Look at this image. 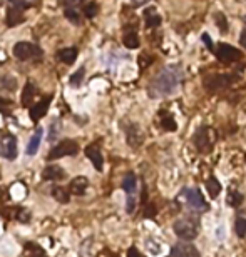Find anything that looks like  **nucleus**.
Here are the masks:
<instances>
[{
    "instance_id": "obj_7",
    "label": "nucleus",
    "mask_w": 246,
    "mask_h": 257,
    "mask_svg": "<svg viewBox=\"0 0 246 257\" xmlns=\"http://www.w3.org/2000/svg\"><path fill=\"white\" fill-rule=\"evenodd\" d=\"M14 55L18 60H29V59H37L42 55V50H40L37 45L30 44V42H17L14 45Z\"/></svg>"
},
{
    "instance_id": "obj_9",
    "label": "nucleus",
    "mask_w": 246,
    "mask_h": 257,
    "mask_svg": "<svg viewBox=\"0 0 246 257\" xmlns=\"http://www.w3.org/2000/svg\"><path fill=\"white\" fill-rule=\"evenodd\" d=\"M210 127H199L196 130L194 137H193V142H194L196 149L199 152H210L213 149V139L210 137Z\"/></svg>"
},
{
    "instance_id": "obj_37",
    "label": "nucleus",
    "mask_w": 246,
    "mask_h": 257,
    "mask_svg": "<svg viewBox=\"0 0 246 257\" xmlns=\"http://www.w3.org/2000/svg\"><path fill=\"white\" fill-rule=\"evenodd\" d=\"M127 257H144V256H142L136 247H131L129 251H127Z\"/></svg>"
},
{
    "instance_id": "obj_25",
    "label": "nucleus",
    "mask_w": 246,
    "mask_h": 257,
    "mask_svg": "<svg viewBox=\"0 0 246 257\" xmlns=\"http://www.w3.org/2000/svg\"><path fill=\"white\" fill-rule=\"evenodd\" d=\"M123 44L126 45L127 48H131V50H134V48L139 47V35L136 32H126L123 35Z\"/></svg>"
},
{
    "instance_id": "obj_10",
    "label": "nucleus",
    "mask_w": 246,
    "mask_h": 257,
    "mask_svg": "<svg viewBox=\"0 0 246 257\" xmlns=\"http://www.w3.org/2000/svg\"><path fill=\"white\" fill-rule=\"evenodd\" d=\"M171 257H201V254H199V251L193 244L179 242V244L173 245Z\"/></svg>"
},
{
    "instance_id": "obj_3",
    "label": "nucleus",
    "mask_w": 246,
    "mask_h": 257,
    "mask_svg": "<svg viewBox=\"0 0 246 257\" xmlns=\"http://www.w3.org/2000/svg\"><path fill=\"white\" fill-rule=\"evenodd\" d=\"M238 80H240V77L236 74H213L204 79V87L210 92H218V90L228 89L229 85H233Z\"/></svg>"
},
{
    "instance_id": "obj_12",
    "label": "nucleus",
    "mask_w": 246,
    "mask_h": 257,
    "mask_svg": "<svg viewBox=\"0 0 246 257\" xmlns=\"http://www.w3.org/2000/svg\"><path fill=\"white\" fill-rule=\"evenodd\" d=\"M24 22V14H22V9L17 5H9L5 14V25L7 27H17L18 24Z\"/></svg>"
},
{
    "instance_id": "obj_36",
    "label": "nucleus",
    "mask_w": 246,
    "mask_h": 257,
    "mask_svg": "<svg viewBox=\"0 0 246 257\" xmlns=\"http://www.w3.org/2000/svg\"><path fill=\"white\" fill-rule=\"evenodd\" d=\"M15 219H18V221L24 224V222H29L30 219V212L25 209H17V212H15Z\"/></svg>"
},
{
    "instance_id": "obj_42",
    "label": "nucleus",
    "mask_w": 246,
    "mask_h": 257,
    "mask_svg": "<svg viewBox=\"0 0 246 257\" xmlns=\"http://www.w3.org/2000/svg\"><path fill=\"white\" fill-rule=\"evenodd\" d=\"M245 24H246V17H245Z\"/></svg>"
},
{
    "instance_id": "obj_8",
    "label": "nucleus",
    "mask_w": 246,
    "mask_h": 257,
    "mask_svg": "<svg viewBox=\"0 0 246 257\" xmlns=\"http://www.w3.org/2000/svg\"><path fill=\"white\" fill-rule=\"evenodd\" d=\"M181 195L186 199V204L193 210H208L210 209V206L206 204V200H204V197L198 189H184V191L181 192Z\"/></svg>"
},
{
    "instance_id": "obj_16",
    "label": "nucleus",
    "mask_w": 246,
    "mask_h": 257,
    "mask_svg": "<svg viewBox=\"0 0 246 257\" xmlns=\"http://www.w3.org/2000/svg\"><path fill=\"white\" fill-rule=\"evenodd\" d=\"M77 54H79V50L75 47L62 48V50L57 52V60L62 64H66V65H72V64L75 62V59H77Z\"/></svg>"
},
{
    "instance_id": "obj_29",
    "label": "nucleus",
    "mask_w": 246,
    "mask_h": 257,
    "mask_svg": "<svg viewBox=\"0 0 246 257\" xmlns=\"http://www.w3.org/2000/svg\"><path fill=\"white\" fill-rule=\"evenodd\" d=\"M82 12H84V15L87 18H94L97 15V12H99V5H97L96 2H89V3H86V5H84Z\"/></svg>"
},
{
    "instance_id": "obj_33",
    "label": "nucleus",
    "mask_w": 246,
    "mask_h": 257,
    "mask_svg": "<svg viewBox=\"0 0 246 257\" xmlns=\"http://www.w3.org/2000/svg\"><path fill=\"white\" fill-rule=\"evenodd\" d=\"M234 230H236L238 237H245L246 236V219L245 217H238L234 222Z\"/></svg>"
},
{
    "instance_id": "obj_38",
    "label": "nucleus",
    "mask_w": 246,
    "mask_h": 257,
    "mask_svg": "<svg viewBox=\"0 0 246 257\" xmlns=\"http://www.w3.org/2000/svg\"><path fill=\"white\" fill-rule=\"evenodd\" d=\"M201 39H203V42L208 45V48H211V50H213V42H211L210 35H208V33H203V35H201Z\"/></svg>"
},
{
    "instance_id": "obj_39",
    "label": "nucleus",
    "mask_w": 246,
    "mask_h": 257,
    "mask_svg": "<svg viewBox=\"0 0 246 257\" xmlns=\"http://www.w3.org/2000/svg\"><path fill=\"white\" fill-rule=\"evenodd\" d=\"M10 105V102L7 99H3V97H0V112H5V109Z\"/></svg>"
},
{
    "instance_id": "obj_24",
    "label": "nucleus",
    "mask_w": 246,
    "mask_h": 257,
    "mask_svg": "<svg viewBox=\"0 0 246 257\" xmlns=\"http://www.w3.org/2000/svg\"><path fill=\"white\" fill-rule=\"evenodd\" d=\"M136 186H138V179H136V176L132 172H127L123 179V189L131 195V194H134Z\"/></svg>"
},
{
    "instance_id": "obj_6",
    "label": "nucleus",
    "mask_w": 246,
    "mask_h": 257,
    "mask_svg": "<svg viewBox=\"0 0 246 257\" xmlns=\"http://www.w3.org/2000/svg\"><path fill=\"white\" fill-rule=\"evenodd\" d=\"M216 57H218V60L221 64L229 65V64H234V62H238V60L241 59V52L238 50V48H234L233 45L221 42V44H218Z\"/></svg>"
},
{
    "instance_id": "obj_34",
    "label": "nucleus",
    "mask_w": 246,
    "mask_h": 257,
    "mask_svg": "<svg viewBox=\"0 0 246 257\" xmlns=\"http://www.w3.org/2000/svg\"><path fill=\"white\" fill-rule=\"evenodd\" d=\"M214 18H216V25L219 27V30H221V32H226V30H228V20H226L225 15L221 12H218L214 15Z\"/></svg>"
},
{
    "instance_id": "obj_31",
    "label": "nucleus",
    "mask_w": 246,
    "mask_h": 257,
    "mask_svg": "<svg viewBox=\"0 0 246 257\" xmlns=\"http://www.w3.org/2000/svg\"><path fill=\"white\" fill-rule=\"evenodd\" d=\"M84 74H86V69L84 67H81L77 72H74L72 75H70V85L74 87H79L82 84V80H84Z\"/></svg>"
},
{
    "instance_id": "obj_13",
    "label": "nucleus",
    "mask_w": 246,
    "mask_h": 257,
    "mask_svg": "<svg viewBox=\"0 0 246 257\" xmlns=\"http://www.w3.org/2000/svg\"><path fill=\"white\" fill-rule=\"evenodd\" d=\"M86 156L89 159L90 162L94 164V167H96V171H102V165H104V157H102L99 147L96 145V144H92V145H87L86 147Z\"/></svg>"
},
{
    "instance_id": "obj_23",
    "label": "nucleus",
    "mask_w": 246,
    "mask_h": 257,
    "mask_svg": "<svg viewBox=\"0 0 246 257\" xmlns=\"http://www.w3.org/2000/svg\"><path fill=\"white\" fill-rule=\"evenodd\" d=\"M161 127L168 132H174L177 128V124L174 117L169 112H161Z\"/></svg>"
},
{
    "instance_id": "obj_14",
    "label": "nucleus",
    "mask_w": 246,
    "mask_h": 257,
    "mask_svg": "<svg viewBox=\"0 0 246 257\" xmlns=\"http://www.w3.org/2000/svg\"><path fill=\"white\" fill-rule=\"evenodd\" d=\"M126 130V135H127V144H129L131 147H139L142 144V132L139 126H136V124H131V126H127V128H124Z\"/></svg>"
},
{
    "instance_id": "obj_5",
    "label": "nucleus",
    "mask_w": 246,
    "mask_h": 257,
    "mask_svg": "<svg viewBox=\"0 0 246 257\" xmlns=\"http://www.w3.org/2000/svg\"><path fill=\"white\" fill-rule=\"evenodd\" d=\"M17 139L10 132H0V157L7 161L17 159Z\"/></svg>"
},
{
    "instance_id": "obj_11",
    "label": "nucleus",
    "mask_w": 246,
    "mask_h": 257,
    "mask_svg": "<svg viewBox=\"0 0 246 257\" xmlns=\"http://www.w3.org/2000/svg\"><path fill=\"white\" fill-rule=\"evenodd\" d=\"M51 102H52V97H44V99L40 102H37L34 107H30V120H32V122H39V120L47 114Z\"/></svg>"
},
{
    "instance_id": "obj_4",
    "label": "nucleus",
    "mask_w": 246,
    "mask_h": 257,
    "mask_svg": "<svg viewBox=\"0 0 246 257\" xmlns=\"http://www.w3.org/2000/svg\"><path fill=\"white\" fill-rule=\"evenodd\" d=\"M77 152H79V144L72 141V139H64L54 149H51L47 161H57L60 157H70V156H75Z\"/></svg>"
},
{
    "instance_id": "obj_15",
    "label": "nucleus",
    "mask_w": 246,
    "mask_h": 257,
    "mask_svg": "<svg viewBox=\"0 0 246 257\" xmlns=\"http://www.w3.org/2000/svg\"><path fill=\"white\" fill-rule=\"evenodd\" d=\"M144 22H146V27L147 29H156L161 25L162 18L161 15L158 14V10L154 7H149V9L144 10Z\"/></svg>"
},
{
    "instance_id": "obj_26",
    "label": "nucleus",
    "mask_w": 246,
    "mask_h": 257,
    "mask_svg": "<svg viewBox=\"0 0 246 257\" xmlns=\"http://www.w3.org/2000/svg\"><path fill=\"white\" fill-rule=\"evenodd\" d=\"M17 89V80L10 75H2L0 77V90H7V92H15Z\"/></svg>"
},
{
    "instance_id": "obj_2",
    "label": "nucleus",
    "mask_w": 246,
    "mask_h": 257,
    "mask_svg": "<svg viewBox=\"0 0 246 257\" xmlns=\"http://www.w3.org/2000/svg\"><path fill=\"white\" fill-rule=\"evenodd\" d=\"M173 229L179 239L193 241V239H196L199 234V222H198V219L193 217V215H186V217L177 219V221L174 222Z\"/></svg>"
},
{
    "instance_id": "obj_19",
    "label": "nucleus",
    "mask_w": 246,
    "mask_h": 257,
    "mask_svg": "<svg viewBox=\"0 0 246 257\" xmlns=\"http://www.w3.org/2000/svg\"><path fill=\"white\" fill-rule=\"evenodd\" d=\"M37 94V89L32 82H27L24 85V90H22V96H20V102H22V107H29L30 104L34 102V97Z\"/></svg>"
},
{
    "instance_id": "obj_30",
    "label": "nucleus",
    "mask_w": 246,
    "mask_h": 257,
    "mask_svg": "<svg viewBox=\"0 0 246 257\" xmlns=\"http://www.w3.org/2000/svg\"><path fill=\"white\" fill-rule=\"evenodd\" d=\"M64 15H66L67 20H69L70 24H74V25L81 24V15H79L77 9H66L64 10Z\"/></svg>"
},
{
    "instance_id": "obj_27",
    "label": "nucleus",
    "mask_w": 246,
    "mask_h": 257,
    "mask_svg": "<svg viewBox=\"0 0 246 257\" xmlns=\"http://www.w3.org/2000/svg\"><path fill=\"white\" fill-rule=\"evenodd\" d=\"M52 195H54V199L57 200V202H60V204H67L70 200L69 191H67V189H64V187H60V186H55L54 189H52Z\"/></svg>"
},
{
    "instance_id": "obj_22",
    "label": "nucleus",
    "mask_w": 246,
    "mask_h": 257,
    "mask_svg": "<svg viewBox=\"0 0 246 257\" xmlns=\"http://www.w3.org/2000/svg\"><path fill=\"white\" fill-rule=\"evenodd\" d=\"M206 191H208V194L211 195L213 199H216L218 195H219V192H221V184H219V180L216 179V177H208V180H206Z\"/></svg>"
},
{
    "instance_id": "obj_32",
    "label": "nucleus",
    "mask_w": 246,
    "mask_h": 257,
    "mask_svg": "<svg viewBox=\"0 0 246 257\" xmlns=\"http://www.w3.org/2000/svg\"><path fill=\"white\" fill-rule=\"evenodd\" d=\"M10 5H17L20 9H29V7H35L39 3V0H9Z\"/></svg>"
},
{
    "instance_id": "obj_40",
    "label": "nucleus",
    "mask_w": 246,
    "mask_h": 257,
    "mask_svg": "<svg viewBox=\"0 0 246 257\" xmlns=\"http://www.w3.org/2000/svg\"><path fill=\"white\" fill-rule=\"evenodd\" d=\"M240 44H241V47L246 48V30H243L241 32V37H240Z\"/></svg>"
},
{
    "instance_id": "obj_1",
    "label": "nucleus",
    "mask_w": 246,
    "mask_h": 257,
    "mask_svg": "<svg viewBox=\"0 0 246 257\" xmlns=\"http://www.w3.org/2000/svg\"><path fill=\"white\" fill-rule=\"evenodd\" d=\"M183 69L179 65L164 67L149 84V96L153 99H162L176 92V89L183 82Z\"/></svg>"
},
{
    "instance_id": "obj_20",
    "label": "nucleus",
    "mask_w": 246,
    "mask_h": 257,
    "mask_svg": "<svg viewBox=\"0 0 246 257\" xmlns=\"http://www.w3.org/2000/svg\"><path fill=\"white\" fill-rule=\"evenodd\" d=\"M42 134H44L42 128L37 127V130L34 132V135L30 137V141L27 144V154L29 156H35L37 154V150H39V147H40V142H42Z\"/></svg>"
},
{
    "instance_id": "obj_35",
    "label": "nucleus",
    "mask_w": 246,
    "mask_h": 257,
    "mask_svg": "<svg viewBox=\"0 0 246 257\" xmlns=\"http://www.w3.org/2000/svg\"><path fill=\"white\" fill-rule=\"evenodd\" d=\"M86 0H59L60 5H64L66 9H75V7L82 5Z\"/></svg>"
},
{
    "instance_id": "obj_21",
    "label": "nucleus",
    "mask_w": 246,
    "mask_h": 257,
    "mask_svg": "<svg viewBox=\"0 0 246 257\" xmlns=\"http://www.w3.org/2000/svg\"><path fill=\"white\" fill-rule=\"evenodd\" d=\"M24 252H25V257H47L44 249L39 244H34V242L25 244Z\"/></svg>"
},
{
    "instance_id": "obj_28",
    "label": "nucleus",
    "mask_w": 246,
    "mask_h": 257,
    "mask_svg": "<svg viewBox=\"0 0 246 257\" xmlns=\"http://www.w3.org/2000/svg\"><path fill=\"white\" fill-rule=\"evenodd\" d=\"M226 202H228V206H231V207H240L241 202H243V195H241L238 191H229L228 197H226Z\"/></svg>"
},
{
    "instance_id": "obj_17",
    "label": "nucleus",
    "mask_w": 246,
    "mask_h": 257,
    "mask_svg": "<svg viewBox=\"0 0 246 257\" xmlns=\"http://www.w3.org/2000/svg\"><path fill=\"white\" fill-rule=\"evenodd\" d=\"M64 177H66V172L59 165H47L42 172L44 180H62Z\"/></svg>"
},
{
    "instance_id": "obj_18",
    "label": "nucleus",
    "mask_w": 246,
    "mask_h": 257,
    "mask_svg": "<svg viewBox=\"0 0 246 257\" xmlns=\"http://www.w3.org/2000/svg\"><path fill=\"white\" fill-rule=\"evenodd\" d=\"M87 186H89V182H87L86 177H75L72 179V182H70L69 186V192L72 195H84L86 191H87Z\"/></svg>"
},
{
    "instance_id": "obj_41",
    "label": "nucleus",
    "mask_w": 246,
    "mask_h": 257,
    "mask_svg": "<svg viewBox=\"0 0 246 257\" xmlns=\"http://www.w3.org/2000/svg\"><path fill=\"white\" fill-rule=\"evenodd\" d=\"M131 2L134 3V5H144V3H147L149 0H131Z\"/></svg>"
}]
</instances>
